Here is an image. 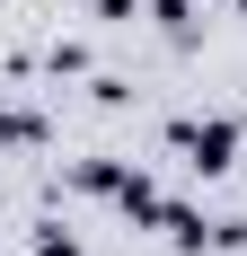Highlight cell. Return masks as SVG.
Wrapping results in <instances>:
<instances>
[{
  "mask_svg": "<svg viewBox=\"0 0 247 256\" xmlns=\"http://www.w3.org/2000/svg\"><path fill=\"white\" fill-rule=\"evenodd\" d=\"M230 142H238L230 124H176V150H194L203 177H212V168H230Z\"/></svg>",
  "mask_w": 247,
  "mask_h": 256,
  "instance_id": "6da1fadb",
  "label": "cell"
},
{
  "mask_svg": "<svg viewBox=\"0 0 247 256\" xmlns=\"http://www.w3.org/2000/svg\"><path fill=\"white\" fill-rule=\"evenodd\" d=\"M36 132H44V124H36V115H0V142H9V150H26Z\"/></svg>",
  "mask_w": 247,
  "mask_h": 256,
  "instance_id": "7a4b0ae2",
  "label": "cell"
},
{
  "mask_svg": "<svg viewBox=\"0 0 247 256\" xmlns=\"http://www.w3.org/2000/svg\"><path fill=\"white\" fill-rule=\"evenodd\" d=\"M36 256H80V248H71V238H44V248H36Z\"/></svg>",
  "mask_w": 247,
  "mask_h": 256,
  "instance_id": "3957f363",
  "label": "cell"
}]
</instances>
